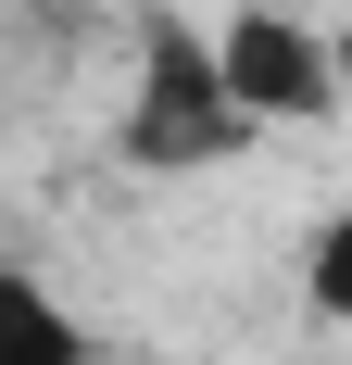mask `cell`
I'll return each mask as SVG.
<instances>
[{
	"label": "cell",
	"mask_w": 352,
	"mask_h": 365,
	"mask_svg": "<svg viewBox=\"0 0 352 365\" xmlns=\"http://www.w3.org/2000/svg\"><path fill=\"white\" fill-rule=\"evenodd\" d=\"M239 139L252 126L227 101V76H214V38H189L164 13L139 38V88H126V164H227Z\"/></svg>",
	"instance_id": "cell-1"
},
{
	"label": "cell",
	"mask_w": 352,
	"mask_h": 365,
	"mask_svg": "<svg viewBox=\"0 0 352 365\" xmlns=\"http://www.w3.org/2000/svg\"><path fill=\"white\" fill-rule=\"evenodd\" d=\"M214 76H227L239 126H315V113L340 101L327 38H315V26H289L277 0H252V13H227V26H214Z\"/></svg>",
	"instance_id": "cell-2"
},
{
	"label": "cell",
	"mask_w": 352,
	"mask_h": 365,
	"mask_svg": "<svg viewBox=\"0 0 352 365\" xmlns=\"http://www.w3.org/2000/svg\"><path fill=\"white\" fill-rule=\"evenodd\" d=\"M0 365H88V328L38 290L26 264H0Z\"/></svg>",
	"instance_id": "cell-3"
},
{
	"label": "cell",
	"mask_w": 352,
	"mask_h": 365,
	"mask_svg": "<svg viewBox=\"0 0 352 365\" xmlns=\"http://www.w3.org/2000/svg\"><path fill=\"white\" fill-rule=\"evenodd\" d=\"M302 302H315L327 328H352V215L315 227V252H302Z\"/></svg>",
	"instance_id": "cell-4"
}]
</instances>
